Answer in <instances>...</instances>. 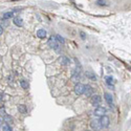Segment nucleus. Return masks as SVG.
<instances>
[{"label": "nucleus", "mask_w": 131, "mask_h": 131, "mask_svg": "<svg viewBox=\"0 0 131 131\" xmlns=\"http://www.w3.org/2000/svg\"><path fill=\"white\" fill-rule=\"evenodd\" d=\"M97 4L98 5H107V1L106 0H98Z\"/></svg>", "instance_id": "aec40b11"}, {"label": "nucleus", "mask_w": 131, "mask_h": 131, "mask_svg": "<svg viewBox=\"0 0 131 131\" xmlns=\"http://www.w3.org/2000/svg\"><path fill=\"white\" fill-rule=\"evenodd\" d=\"M105 82H106V84L108 85L109 87L114 88V79L112 78L111 76H107V77H105Z\"/></svg>", "instance_id": "6e6552de"}, {"label": "nucleus", "mask_w": 131, "mask_h": 131, "mask_svg": "<svg viewBox=\"0 0 131 131\" xmlns=\"http://www.w3.org/2000/svg\"><path fill=\"white\" fill-rule=\"evenodd\" d=\"M56 38H57V40H58L62 45L65 43V40H64V38L62 37V36H60V35H56Z\"/></svg>", "instance_id": "6ab92c4d"}, {"label": "nucleus", "mask_w": 131, "mask_h": 131, "mask_svg": "<svg viewBox=\"0 0 131 131\" xmlns=\"http://www.w3.org/2000/svg\"><path fill=\"white\" fill-rule=\"evenodd\" d=\"M106 108L105 107H103V106H99V107H97L96 109H94V115H97V116H99V117H102V116H104L105 114H106Z\"/></svg>", "instance_id": "7ed1b4c3"}, {"label": "nucleus", "mask_w": 131, "mask_h": 131, "mask_svg": "<svg viewBox=\"0 0 131 131\" xmlns=\"http://www.w3.org/2000/svg\"><path fill=\"white\" fill-rule=\"evenodd\" d=\"M59 62H60L62 65H69L70 64V60L65 56H62L60 59H59Z\"/></svg>", "instance_id": "f8f14e48"}, {"label": "nucleus", "mask_w": 131, "mask_h": 131, "mask_svg": "<svg viewBox=\"0 0 131 131\" xmlns=\"http://www.w3.org/2000/svg\"><path fill=\"white\" fill-rule=\"evenodd\" d=\"M85 96L88 97V98H90L92 97V94H93V88L90 86V85H85Z\"/></svg>", "instance_id": "1a4fd4ad"}, {"label": "nucleus", "mask_w": 131, "mask_h": 131, "mask_svg": "<svg viewBox=\"0 0 131 131\" xmlns=\"http://www.w3.org/2000/svg\"><path fill=\"white\" fill-rule=\"evenodd\" d=\"M90 127L92 130L94 131H99L102 129V125H101V121L98 120V118H96V120H92L90 122Z\"/></svg>", "instance_id": "f03ea898"}, {"label": "nucleus", "mask_w": 131, "mask_h": 131, "mask_svg": "<svg viewBox=\"0 0 131 131\" xmlns=\"http://www.w3.org/2000/svg\"><path fill=\"white\" fill-rule=\"evenodd\" d=\"M14 24L17 25V26H22L23 25V20H22V18L21 17H15L14 18Z\"/></svg>", "instance_id": "ddd939ff"}, {"label": "nucleus", "mask_w": 131, "mask_h": 131, "mask_svg": "<svg viewBox=\"0 0 131 131\" xmlns=\"http://www.w3.org/2000/svg\"><path fill=\"white\" fill-rule=\"evenodd\" d=\"M1 130L2 131H13V129H12V127H11V125H9V124H3Z\"/></svg>", "instance_id": "a211bd4d"}, {"label": "nucleus", "mask_w": 131, "mask_h": 131, "mask_svg": "<svg viewBox=\"0 0 131 131\" xmlns=\"http://www.w3.org/2000/svg\"><path fill=\"white\" fill-rule=\"evenodd\" d=\"M101 102H102V98H101L100 96H98V94L91 97V104H92L93 106L99 107V105L101 104Z\"/></svg>", "instance_id": "0eeeda50"}, {"label": "nucleus", "mask_w": 131, "mask_h": 131, "mask_svg": "<svg viewBox=\"0 0 131 131\" xmlns=\"http://www.w3.org/2000/svg\"><path fill=\"white\" fill-rule=\"evenodd\" d=\"M80 36H81L82 39H85V38H86V35H85L84 32H80Z\"/></svg>", "instance_id": "5701e85b"}, {"label": "nucleus", "mask_w": 131, "mask_h": 131, "mask_svg": "<svg viewBox=\"0 0 131 131\" xmlns=\"http://www.w3.org/2000/svg\"><path fill=\"white\" fill-rule=\"evenodd\" d=\"M104 99H105V101L107 102V104H108L110 107H113V106H114V104H113V98H112V96H111L110 93L105 92V93H104Z\"/></svg>", "instance_id": "423d86ee"}, {"label": "nucleus", "mask_w": 131, "mask_h": 131, "mask_svg": "<svg viewBox=\"0 0 131 131\" xmlns=\"http://www.w3.org/2000/svg\"><path fill=\"white\" fill-rule=\"evenodd\" d=\"M48 45H49V47H51V48L55 49L56 51H59L60 50L61 43L57 40L56 36H51V37L49 38V40H48Z\"/></svg>", "instance_id": "f257e3e1"}, {"label": "nucleus", "mask_w": 131, "mask_h": 131, "mask_svg": "<svg viewBox=\"0 0 131 131\" xmlns=\"http://www.w3.org/2000/svg\"><path fill=\"white\" fill-rule=\"evenodd\" d=\"M75 92L78 94V96H81V94L85 93V85L81 84V83H78L75 86Z\"/></svg>", "instance_id": "20e7f679"}, {"label": "nucleus", "mask_w": 131, "mask_h": 131, "mask_svg": "<svg viewBox=\"0 0 131 131\" xmlns=\"http://www.w3.org/2000/svg\"><path fill=\"white\" fill-rule=\"evenodd\" d=\"M85 75H86V77H87L88 79H90V80H93V81H96V80H97V77L94 76V74L90 73V71H86V73H85Z\"/></svg>", "instance_id": "dca6fc26"}, {"label": "nucleus", "mask_w": 131, "mask_h": 131, "mask_svg": "<svg viewBox=\"0 0 131 131\" xmlns=\"http://www.w3.org/2000/svg\"><path fill=\"white\" fill-rule=\"evenodd\" d=\"M46 31L45 29H39V31L37 32V37L40 38V39H44L46 37Z\"/></svg>", "instance_id": "4468645a"}, {"label": "nucleus", "mask_w": 131, "mask_h": 131, "mask_svg": "<svg viewBox=\"0 0 131 131\" xmlns=\"http://www.w3.org/2000/svg\"><path fill=\"white\" fill-rule=\"evenodd\" d=\"M20 86H21L23 89H27V88L29 87L27 81H25V80H21V81H20Z\"/></svg>", "instance_id": "f3484780"}, {"label": "nucleus", "mask_w": 131, "mask_h": 131, "mask_svg": "<svg viewBox=\"0 0 131 131\" xmlns=\"http://www.w3.org/2000/svg\"><path fill=\"white\" fill-rule=\"evenodd\" d=\"M100 121H101V125H102V128H108L109 127V125H110V120H109V117L107 116V115H104L100 118Z\"/></svg>", "instance_id": "39448f33"}, {"label": "nucleus", "mask_w": 131, "mask_h": 131, "mask_svg": "<svg viewBox=\"0 0 131 131\" xmlns=\"http://www.w3.org/2000/svg\"><path fill=\"white\" fill-rule=\"evenodd\" d=\"M2 121L4 122V124H9V125H12V124L14 123L13 117H12L11 115H9V114L2 116V117H1V122H2Z\"/></svg>", "instance_id": "9d476101"}, {"label": "nucleus", "mask_w": 131, "mask_h": 131, "mask_svg": "<svg viewBox=\"0 0 131 131\" xmlns=\"http://www.w3.org/2000/svg\"><path fill=\"white\" fill-rule=\"evenodd\" d=\"M18 111L20 112V113H26L27 112V108H26V106L25 105H23V104H21V105H19L18 106Z\"/></svg>", "instance_id": "2eb2a0df"}, {"label": "nucleus", "mask_w": 131, "mask_h": 131, "mask_svg": "<svg viewBox=\"0 0 131 131\" xmlns=\"http://www.w3.org/2000/svg\"><path fill=\"white\" fill-rule=\"evenodd\" d=\"M14 12H15V11H10V12L4 13V14L2 15V19L9 20V19H11V18H13V17H14Z\"/></svg>", "instance_id": "9b49d317"}, {"label": "nucleus", "mask_w": 131, "mask_h": 131, "mask_svg": "<svg viewBox=\"0 0 131 131\" xmlns=\"http://www.w3.org/2000/svg\"><path fill=\"white\" fill-rule=\"evenodd\" d=\"M8 24H9V22H8V20H4V19H1V27H5V26H8Z\"/></svg>", "instance_id": "412c9836"}, {"label": "nucleus", "mask_w": 131, "mask_h": 131, "mask_svg": "<svg viewBox=\"0 0 131 131\" xmlns=\"http://www.w3.org/2000/svg\"><path fill=\"white\" fill-rule=\"evenodd\" d=\"M0 113H1V117H2V116H4V115H7V114H5V110H4L3 107H2L1 109H0Z\"/></svg>", "instance_id": "4be33fe9"}]
</instances>
